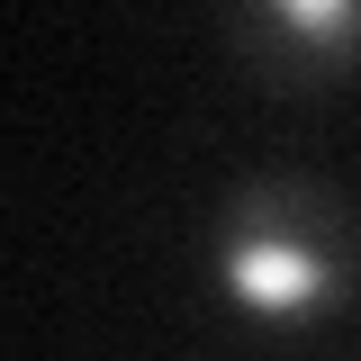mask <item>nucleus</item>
<instances>
[{
  "mask_svg": "<svg viewBox=\"0 0 361 361\" xmlns=\"http://www.w3.org/2000/svg\"><path fill=\"white\" fill-rule=\"evenodd\" d=\"M235 45L271 90H325L361 63V0H235Z\"/></svg>",
  "mask_w": 361,
  "mask_h": 361,
  "instance_id": "2",
  "label": "nucleus"
},
{
  "mask_svg": "<svg viewBox=\"0 0 361 361\" xmlns=\"http://www.w3.org/2000/svg\"><path fill=\"white\" fill-rule=\"evenodd\" d=\"M361 235L334 190L316 180H262L253 199H235L217 244V280L253 325H325L353 298Z\"/></svg>",
  "mask_w": 361,
  "mask_h": 361,
  "instance_id": "1",
  "label": "nucleus"
}]
</instances>
